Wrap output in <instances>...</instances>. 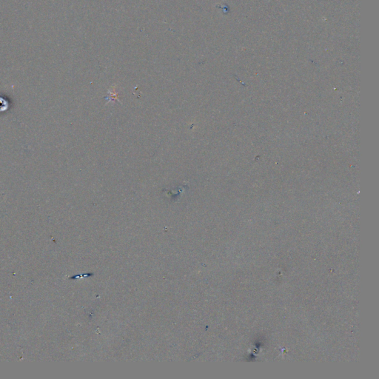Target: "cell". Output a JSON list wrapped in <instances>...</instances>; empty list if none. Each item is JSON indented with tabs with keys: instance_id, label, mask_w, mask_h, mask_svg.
I'll return each instance as SVG.
<instances>
[{
	"instance_id": "cell-1",
	"label": "cell",
	"mask_w": 379,
	"mask_h": 379,
	"mask_svg": "<svg viewBox=\"0 0 379 379\" xmlns=\"http://www.w3.org/2000/svg\"><path fill=\"white\" fill-rule=\"evenodd\" d=\"M8 102H7L5 99L0 98V112L6 110L7 109H8Z\"/></svg>"
}]
</instances>
